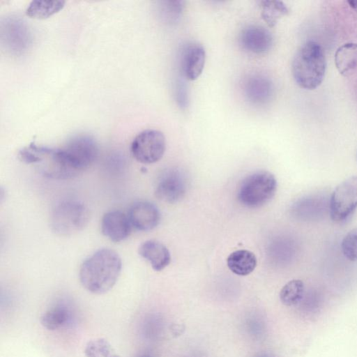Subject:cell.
Segmentation results:
<instances>
[{"mask_svg":"<svg viewBox=\"0 0 357 357\" xmlns=\"http://www.w3.org/2000/svg\"><path fill=\"white\" fill-rule=\"evenodd\" d=\"M261 16L268 26H274L278 20L289 13L285 3L281 1L265 0L260 1Z\"/></svg>","mask_w":357,"mask_h":357,"instance_id":"obj_19","label":"cell"},{"mask_svg":"<svg viewBox=\"0 0 357 357\" xmlns=\"http://www.w3.org/2000/svg\"><path fill=\"white\" fill-rule=\"evenodd\" d=\"M66 3L63 0H33L29 4L26 14L35 19H46L58 13Z\"/></svg>","mask_w":357,"mask_h":357,"instance_id":"obj_18","label":"cell"},{"mask_svg":"<svg viewBox=\"0 0 357 357\" xmlns=\"http://www.w3.org/2000/svg\"><path fill=\"white\" fill-rule=\"evenodd\" d=\"M206 61L204 48L199 44H191L185 50L182 59V68L188 80H195L202 74Z\"/></svg>","mask_w":357,"mask_h":357,"instance_id":"obj_14","label":"cell"},{"mask_svg":"<svg viewBox=\"0 0 357 357\" xmlns=\"http://www.w3.org/2000/svg\"><path fill=\"white\" fill-rule=\"evenodd\" d=\"M239 39L241 45L245 50L255 54L268 52L273 43L271 32L257 25H251L243 29Z\"/></svg>","mask_w":357,"mask_h":357,"instance_id":"obj_10","label":"cell"},{"mask_svg":"<svg viewBox=\"0 0 357 357\" xmlns=\"http://www.w3.org/2000/svg\"><path fill=\"white\" fill-rule=\"evenodd\" d=\"M357 208V176L339 183L330 199V215L337 222L347 220Z\"/></svg>","mask_w":357,"mask_h":357,"instance_id":"obj_7","label":"cell"},{"mask_svg":"<svg viewBox=\"0 0 357 357\" xmlns=\"http://www.w3.org/2000/svg\"><path fill=\"white\" fill-rule=\"evenodd\" d=\"M128 217L134 228L139 231H150L159 224L160 213L157 206L147 201H139L129 208Z\"/></svg>","mask_w":357,"mask_h":357,"instance_id":"obj_9","label":"cell"},{"mask_svg":"<svg viewBox=\"0 0 357 357\" xmlns=\"http://www.w3.org/2000/svg\"><path fill=\"white\" fill-rule=\"evenodd\" d=\"M335 63L344 76L354 73L357 70V43H347L340 46L335 54Z\"/></svg>","mask_w":357,"mask_h":357,"instance_id":"obj_16","label":"cell"},{"mask_svg":"<svg viewBox=\"0 0 357 357\" xmlns=\"http://www.w3.org/2000/svg\"><path fill=\"white\" fill-rule=\"evenodd\" d=\"M341 247L346 258L351 261H357V227L346 234Z\"/></svg>","mask_w":357,"mask_h":357,"instance_id":"obj_22","label":"cell"},{"mask_svg":"<svg viewBox=\"0 0 357 357\" xmlns=\"http://www.w3.org/2000/svg\"><path fill=\"white\" fill-rule=\"evenodd\" d=\"M73 317L71 306L64 301H59L42 315L40 322L47 330L55 331L69 326Z\"/></svg>","mask_w":357,"mask_h":357,"instance_id":"obj_13","label":"cell"},{"mask_svg":"<svg viewBox=\"0 0 357 357\" xmlns=\"http://www.w3.org/2000/svg\"><path fill=\"white\" fill-rule=\"evenodd\" d=\"M165 13L170 22H176L184 8L183 1H168L165 2Z\"/></svg>","mask_w":357,"mask_h":357,"instance_id":"obj_23","label":"cell"},{"mask_svg":"<svg viewBox=\"0 0 357 357\" xmlns=\"http://www.w3.org/2000/svg\"><path fill=\"white\" fill-rule=\"evenodd\" d=\"M229 270L238 275L251 273L257 266V258L254 253L246 250H238L231 252L227 259Z\"/></svg>","mask_w":357,"mask_h":357,"instance_id":"obj_17","label":"cell"},{"mask_svg":"<svg viewBox=\"0 0 357 357\" xmlns=\"http://www.w3.org/2000/svg\"><path fill=\"white\" fill-rule=\"evenodd\" d=\"M305 291L304 284L301 280H292L285 284L280 292L281 302L287 306L298 304L303 298Z\"/></svg>","mask_w":357,"mask_h":357,"instance_id":"obj_20","label":"cell"},{"mask_svg":"<svg viewBox=\"0 0 357 357\" xmlns=\"http://www.w3.org/2000/svg\"><path fill=\"white\" fill-rule=\"evenodd\" d=\"M326 60L321 45L314 40L305 43L295 54L291 72L296 84L303 89L312 90L323 82Z\"/></svg>","mask_w":357,"mask_h":357,"instance_id":"obj_2","label":"cell"},{"mask_svg":"<svg viewBox=\"0 0 357 357\" xmlns=\"http://www.w3.org/2000/svg\"><path fill=\"white\" fill-rule=\"evenodd\" d=\"M138 357H153V356L149 355V354H142V355L139 356Z\"/></svg>","mask_w":357,"mask_h":357,"instance_id":"obj_26","label":"cell"},{"mask_svg":"<svg viewBox=\"0 0 357 357\" xmlns=\"http://www.w3.org/2000/svg\"><path fill=\"white\" fill-rule=\"evenodd\" d=\"M89 220V211L82 202L64 200L58 203L50 215V227L60 236H70L82 230Z\"/></svg>","mask_w":357,"mask_h":357,"instance_id":"obj_5","label":"cell"},{"mask_svg":"<svg viewBox=\"0 0 357 357\" xmlns=\"http://www.w3.org/2000/svg\"><path fill=\"white\" fill-rule=\"evenodd\" d=\"M138 252L156 271L164 269L171 261L170 253L167 247L157 241L149 240L144 242L139 247Z\"/></svg>","mask_w":357,"mask_h":357,"instance_id":"obj_15","label":"cell"},{"mask_svg":"<svg viewBox=\"0 0 357 357\" xmlns=\"http://www.w3.org/2000/svg\"><path fill=\"white\" fill-rule=\"evenodd\" d=\"M86 357H120L104 338L90 340L84 349Z\"/></svg>","mask_w":357,"mask_h":357,"instance_id":"obj_21","label":"cell"},{"mask_svg":"<svg viewBox=\"0 0 357 357\" xmlns=\"http://www.w3.org/2000/svg\"><path fill=\"white\" fill-rule=\"evenodd\" d=\"M55 154L73 176H75L93 163L98 154V147L93 137L79 135L70 139L62 148L55 149Z\"/></svg>","mask_w":357,"mask_h":357,"instance_id":"obj_3","label":"cell"},{"mask_svg":"<svg viewBox=\"0 0 357 357\" xmlns=\"http://www.w3.org/2000/svg\"><path fill=\"white\" fill-rule=\"evenodd\" d=\"M255 357H273V356H271V355H269L268 354H260L257 355Z\"/></svg>","mask_w":357,"mask_h":357,"instance_id":"obj_25","label":"cell"},{"mask_svg":"<svg viewBox=\"0 0 357 357\" xmlns=\"http://www.w3.org/2000/svg\"><path fill=\"white\" fill-rule=\"evenodd\" d=\"M166 149L163 133L158 130L146 129L140 132L132 140L130 150L132 156L143 164H152L160 160Z\"/></svg>","mask_w":357,"mask_h":357,"instance_id":"obj_6","label":"cell"},{"mask_svg":"<svg viewBox=\"0 0 357 357\" xmlns=\"http://www.w3.org/2000/svg\"><path fill=\"white\" fill-rule=\"evenodd\" d=\"M131 227L128 215L120 211H108L101 220L102 234L113 242L126 239L131 233Z\"/></svg>","mask_w":357,"mask_h":357,"instance_id":"obj_12","label":"cell"},{"mask_svg":"<svg viewBox=\"0 0 357 357\" xmlns=\"http://www.w3.org/2000/svg\"><path fill=\"white\" fill-rule=\"evenodd\" d=\"M244 96L254 105H264L270 101L273 94L271 80L264 75H248L243 83Z\"/></svg>","mask_w":357,"mask_h":357,"instance_id":"obj_11","label":"cell"},{"mask_svg":"<svg viewBox=\"0 0 357 357\" xmlns=\"http://www.w3.org/2000/svg\"><path fill=\"white\" fill-rule=\"evenodd\" d=\"M356 158H357V153H356Z\"/></svg>","mask_w":357,"mask_h":357,"instance_id":"obj_27","label":"cell"},{"mask_svg":"<svg viewBox=\"0 0 357 357\" xmlns=\"http://www.w3.org/2000/svg\"><path fill=\"white\" fill-rule=\"evenodd\" d=\"M347 3L349 4L351 8L357 12V0L347 1Z\"/></svg>","mask_w":357,"mask_h":357,"instance_id":"obj_24","label":"cell"},{"mask_svg":"<svg viewBox=\"0 0 357 357\" xmlns=\"http://www.w3.org/2000/svg\"><path fill=\"white\" fill-rule=\"evenodd\" d=\"M277 181L267 171L255 172L246 176L241 183L237 197L241 204L249 208L260 207L275 195Z\"/></svg>","mask_w":357,"mask_h":357,"instance_id":"obj_4","label":"cell"},{"mask_svg":"<svg viewBox=\"0 0 357 357\" xmlns=\"http://www.w3.org/2000/svg\"><path fill=\"white\" fill-rule=\"evenodd\" d=\"M121 267V259L116 252L100 249L82 262L79 274L80 282L91 293L105 294L116 284Z\"/></svg>","mask_w":357,"mask_h":357,"instance_id":"obj_1","label":"cell"},{"mask_svg":"<svg viewBox=\"0 0 357 357\" xmlns=\"http://www.w3.org/2000/svg\"><path fill=\"white\" fill-rule=\"evenodd\" d=\"M187 185L185 174L179 169H170L166 171L158 181L155 195L164 202L174 203L184 196Z\"/></svg>","mask_w":357,"mask_h":357,"instance_id":"obj_8","label":"cell"}]
</instances>
